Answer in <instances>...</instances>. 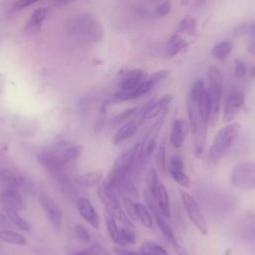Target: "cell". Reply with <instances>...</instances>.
I'll list each match as a JSON object with an SVG mask.
<instances>
[{"label":"cell","instance_id":"38","mask_svg":"<svg viewBox=\"0 0 255 255\" xmlns=\"http://www.w3.org/2000/svg\"><path fill=\"white\" fill-rule=\"evenodd\" d=\"M74 231H75V234L76 236L84 241V242H90L91 241V237H90V234L88 232V230L81 224H76L75 225V228H74Z\"/></svg>","mask_w":255,"mask_h":255},{"label":"cell","instance_id":"21","mask_svg":"<svg viewBox=\"0 0 255 255\" xmlns=\"http://www.w3.org/2000/svg\"><path fill=\"white\" fill-rule=\"evenodd\" d=\"M166 141L165 138L162 137L160 142L158 143L157 149L155 151L154 155V163L156 166V169L160 173H165L166 171V157H165V152H166Z\"/></svg>","mask_w":255,"mask_h":255},{"label":"cell","instance_id":"42","mask_svg":"<svg viewBox=\"0 0 255 255\" xmlns=\"http://www.w3.org/2000/svg\"><path fill=\"white\" fill-rule=\"evenodd\" d=\"M168 76H169V72L167 70H160V71H157L154 74H152L148 78V80L151 81L154 86H156L157 84H159L160 82L165 80Z\"/></svg>","mask_w":255,"mask_h":255},{"label":"cell","instance_id":"15","mask_svg":"<svg viewBox=\"0 0 255 255\" xmlns=\"http://www.w3.org/2000/svg\"><path fill=\"white\" fill-rule=\"evenodd\" d=\"M171 101H172V96L166 95V96L160 98L156 102L149 103L147 105V107L144 109V111L142 112L141 119L142 120H150V119L157 117L158 115L162 114L163 112H165L167 110V107L169 106Z\"/></svg>","mask_w":255,"mask_h":255},{"label":"cell","instance_id":"14","mask_svg":"<svg viewBox=\"0 0 255 255\" xmlns=\"http://www.w3.org/2000/svg\"><path fill=\"white\" fill-rule=\"evenodd\" d=\"M142 123V119H132L128 121L127 123H125L116 132L114 139H113V143L115 145H119L122 142L126 141L128 138H129L130 136H132L135 131L137 130V128L140 127Z\"/></svg>","mask_w":255,"mask_h":255},{"label":"cell","instance_id":"36","mask_svg":"<svg viewBox=\"0 0 255 255\" xmlns=\"http://www.w3.org/2000/svg\"><path fill=\"white\" fill-rule=\"evenodd\" d=\"M207 77H208L209 83L223 85V77H222L220 70L217 67H215V66L209 67L208 71H207Z\"/></svg>","mask_w":255,"mask_h":255},{"label":"cell","instance_id":"48","mask_svg":"<svg viewBox=\"0 0 255 255\" xmlns=\"http://www.w3.org/2000/svg\"><path fill=\"white\" fill-rule=\"evenodd\" d=\"M189 2V0H181V4L182 5H185V4H187Z\"/></svg>","mask_w":255,"mask_h":255},{"label":"cell","instance_id":"33","mask_svg":"<svg viewBox=\"0 0 255 255\" xmlns=\"http://www.w3.org/2000/svg\"><path fill=\"white\" fill-rule=\"evenodd\" d=\"M138 111V108L137 107H134V108H129V109H127L119 114H117L116 116H114L111 120H110V125L111 126H117L119 124H122L124 123L125 121L128 120L131 116H134Z\"/></svg>","mask_w":255,"mask_h":255},{"label":"cell","instance_id":"4","mask_svg":"<svg viewBox=\"0 0 255 255\" xmlns=\"http://www.w3.org/2000/svg\"><path fill=\"white\" fill-rule=\"evenodd\" d=\"M97 192L100 200L105 205L107 212H109L116 219V221H119L123 225L132 227L131 220L128 217V215L122 208L116 191L113 188L109 187L103 182L101 185H99Z\"/></svg>","mask_w":255,"mask_h":255},{"label":"cell","instance_id":"8","mask_svg":"<svg viewBox=\"0 0 255 255\" xmlns=\"http://www.w3.org/2000/svg\"><path fill=\"white\" fill-rule=\"evenodd\" d=\"M39 200L43 207L45 215H46L47 219L49 220V222L51 223V225L54 228L59 229L61 226L62 217H63L62 209L59 206V204L51 196H49L45 193L40 194Z\"/></svg>","mask_w":255,"mask_h":255},{"label":"cell","instance_id":"47","mask_svg":"<svg viewBox=\"0 0 255 255\" xmlns=\"http://www.w3.org/2000/svg\"><path fill=\"white\" fill-rule=\"evenodd\" d=\"M250 75H251V77H253V78H255V66L251 69V72H250Z\"/></svg>","mask_w":255,"mask_h":255},{"label":"cell","instance_id":"28","mask_svg":"<svg viewBox=\"0 0 255 255\" xmlns=\"http://www.w3.org/2000/svg\"><path fill=\"white\" fill-rule=\"evenodd\" d=\"M140 253L142 255H169L162 246L149 240L144 241L140 245Z\"/></svg>","mask_w":255,"mask_h":255},{"label":"cell","instance_id":"39","mask_svg":"<svg viewBox=\"0 0 255 255\" xmlns=\"http://www.w3.org/2000/svg\"><path fill=\"white\" fill-rule=\"evenodd\" d=\"M169 170H184V163L179 155L174 154L170 157Z\"/></svg>","mask_w":255,"mask_h":255},{"label":"cell","instance_id":"46","mask_svg":"<svg viewBox=\"0 0 255 255\" xmlns=\"http://www.w3.org/2000/svg\"><path fill=\"white\" fill-rule=\"evenodd\" d=\"M7 217L0 212V225H4V224H7Z\"/></svg>","mask_w":255,"mask_h":255},{"label":"cell","instance_id":"37","mask_svg":"<svg viewBox=\"0 0 255 255\" xmlns=\"http://www.w3.org/2000/svg\"><path fill=\"white\" fill-rule=\"evenodd\" d=\"M247 219L248 220H245V223L243 224V222H242V224H241V228H240V234H241V236L243 237H246V238H251L253 235H255V225L253 226V225H251V227H250V223H251V221H250V218L249 217H247Z\"/></svg>","mask_w":255,"mask_h":255},{"label":"cell","instance_id":"19","mask_svg":"<svg viewBox=\"0 0 255 255\" xmlns=\"http://www.w3.org/2000/svg\"><path fill=\"white\" fill-rule=\"evenodd\" d=\"M188 46L187 42L178 34L172 35L166 43V54L169 57H174Z\"/></svg>","mask_w":255,"mask_h":255},{"label":"cell","instance_id":"34","mask_svg":"<svg viewBox=\"0 0 255 255\" xmlns=\"http://www.w3.org/2000/svg\"><path fill=\"white\" fill-rule=\"evenodd\" d=\"M74 255H112L108 250L99 243H94L90 247L74 254Z\"/></svg>","mask_w":255,"mask_h":255},{"label":"cell","instance_id":"25","mask_svg":"<svg viewBox=\"0 0 255 255\" xmlns=\"http://www.w3.org/2000/svg\"><path fill=\"white\" fill-rule=\"evenodd\" d=\"M47 8L45 7H41L38 8L34 11V13L31 15L30 19L27 22V25L25 27L26 30H35L38 29L40 27V25L42 24V22L44 21V19L47 16Z\"/></svg>","mask_w":255,"mask_h":255},{"label":"cell","instance_id":"27","mask_svg":"<svg viewBox=\"0 0 255 255\" xmlns=\"http://www.w3.org/2000/svg\"><path fill=\"white\" fill-rule=\"evenodd\" d=\"M177 31L178 32H182L185 33L187 35L190 36H194L197 33V24H196V20L190 16L187 15L185 16L183 19H181V21L178 23L177 26Z\"/></svg>","mask_w":255,"mask_h":255},{"label":"cell","instance_id":"24","mask_svg":"<svg viewBox=\"0 0 255 255\" xmlns=\"http://www.w3.org/2000/svg\"><path fill=\"white\" fill-rule=\"evenodd\" d=\"M0 240L14 245L26 244V239L23 235L8 229H0Z\"/></svg>","mask_w":255,"mask_h":255},{"label":"cell","instance_id":"11","mask_svg":"<svg viewBox=\"0 0 255 255\" xmlns=\"http://www.w3.org/2000/svg\"><path fill=\"white\" fill-rule=\"evenodd\" d=\"M152 196L154 197L157 206L161 212V214L168 219L170 217V204H169V196L165 185L158 180L150 189H148Z\"/></svg>","mask_w":255,"mask_h":255},{"label":"cell","instance_id":"9","mask_svg":"<svg viewBox=\"0 0 255 255\" xmlns=\"http://www.w3.org/2000/svg\"><path fill=\"white\" fill-rule=\"evenodd\" d=\"M207 91L208 96V102H209V119L208 123L212 127L215 126L218 115H219V109H220V102L221 97L223 94V85L215 84V83H209Z\"/></svg>","mask_w":255,"mask_h":255},{"label":"cell","instance_id":"32","mask_svg":"<svg viewBox=\"0 0 255 255\" xmlns=\"http://www.w3.org/2000/svg\"><path fill=\"white\" fill-rule=\"evenodd\" d=\"M169 174L171 178L180 186L189 188L192 185V180L190 177L184 172V170H169Z\"/></svg>","mask_w":255,"mask_h":255},{"label":"cell","instance_id":"41","mask_svg":"<svg viewBox=\"0 0 255 255\" xmlns=\"http://www.w3.org/2000/svg\"><path fill=\"white\" fill-rule=\"evenodd\" d=\"M247 68L243 61L236 60L235 61V67H234V75L237 79H243L246 75Z\"/></svg>","mask_w":255,"mask_h":255},{"label":"cell","instance_id":"22","mask_svg":"<svg viewBox=\"0 0 255 255\" xmlns=\"http://www.w3.org/2000/svg\"><path fill=\"white\" fill-rule=\"evenodd\" d=\"M105 220H106V225H107V230L108 233L111 237V239L119 246H122L121 242V235H120V228L117 225L116 219L106 211L105 213Z\"/></svg>","mask_w":255,"mask_h":255},{"label":"cell","instance_id":"13","mask_svg":"<svg viewBox=\"0 0 255 255\" xmlns=\"http://www.w3.org/2000/svg\"><path fill=\"white\" fill-rule=\"evenodd\" d=\"M189 130H190V126L187 122L179 119L175 120L172 124L170 135H169V141L172 147L174 148L181 147Z\"/></svg>","mask_w":255,"mask_h":255},{"label":"cell","instance_id":"26","mask_svg":"<svg viewBox=\"0 0 255 255\" xmlns=\"http://www.w3.org/2000/svg\"><path fill=\"white\" fill-rule=\"evenodd\" d=\"M135 210L137 220H139L144 227L151 229L153 227V219L149 210L142 203L139 202H135Z\"/></svg>","mask_w":255,"mask_h":255},{"label":"cell","instance_id":"17","mask_svg":"<svg viewBox=\"0 0 255 255\" xmlns=\"http://www.w3.org/2000/svg\"><path fill=\"white\" fill-rule=\"evenodd\" d=\"M1 199L6 208L20 210L23 208V199L20 190L13 187H5L1 192Z\"/></svg>","mask_w":255,"mask_h":255},{"label":"cell","instance_id":"1","mask_svg":"<svg viewBox=\"0 0 255 255\" xmlns=\"http://www.w3.org/2000/svg\"><path fill=\"white\" fill-rule=\"evenodd\" d=\"M239 132L240 125L238 123L227 124L217 131L204 157V166L207 169H213L217 166L226 151L238 137Z\"/></svg>","mask_w":255,"mask_h":255},{"label":"cell","instance_id":"10","mask_svg":"<svg viewBox=\"0 0 255 255\" xmlns=\"http://www.w3.org/2000/svg\"><path fill=\"white\" fill-rule=\"evenodd\" d=\"M245 102V96L240 91H235L231 93L225 102L223 110V121L225 123H230L241 111Z\"/></svg>","mask_w":255,"mask_h":255},{"label":"cell","instance_id":"16","mask_svg":"<svg viewBox=\"0 0 255 255\" xmlns=\"http://www.w3.org/2000/svg\"><path fill=\"white\" fill-rule=\"evenodd\" d=\"M144 72L142 70H131L124 74L120 87L122 91H131L137 88L144 81Z\"/></svg>","mask_w":255,"mask_h":255},{"label":"cell","instance_id":"29","mask_svg":"<svg viewBox=\"0 0 255 255\" xmlns=\"http://www.w3.org/2000/svg\"><path fill=\"white\" fill-rule=\"evenodd\" d=\"M6 214L7 218L14 224L16 225L19 229L24 230V231H29L30 230V225L26 219H24L15 209L11 208H6Z\"/></svg>","mask_w":255,"mask_h":255},{"label":"cell","instance_id":"35","mask_svg":"<svg viewBox=\"0 0 255 255\" xmlns=\"http://www.w3.org/2000/svg\"><path fill=\"white\" fill-rule=\"evenodd\" d=\"M123 204H124L125 212L128 215V217L132 221H136L137 216H136V210H135V202H133L132 199L129 197H123Z\"/></svg>","mask_w":255,"mask_h":255},{"label":"cell","instance_id":"30","mask_svg":"<svg viewBox=\"0 0 255 255\" xmlns=\"http://www.w3.org/2000/svg\"><path fill=\"white\" fill-rule=\"evenodd\" d=\"M233 34L235 36H249L255 39V21L244 22L237 25L233 29Z\"/></svg>","mask_w":255,"mask_h":255},{"label":"cell","instance_id":"2","mask_svg":"<svg viewBox=\"0 0 255 255\" xmlns=\"http://www.w3.org/2000/svg\"><path fill=\"white\" fill-rule=\"evenodd\" d=\"M139 146L140 143L134 144L122 155H120L114 162L106 179L103 181L109 187L115 188L126 178L130 177L139 161Z\"/></svg>","mask_w":255,"mask_h":255},{"label":"cell","instance_id":"31","mask_svg":"<svg viewBox=\"0 0 255 255\" xmlns=\"http://www.w3.org/2000/svg\"><path fill=\"white\" fill-rule=\"evenodd\" d=\"M120 235H121V242L122 246L126 245H133L136 241V236L134 231L131 229V226L124 225L120 228Z\"/></svg>","mask_w":255,"mask_h":255},{"label":"cell","instance_id":"45","mask_svg":"<svg viewBox=\"0 0 255 255\" xmlns=\"http://www.w3.org/2000/svg\"><path fill=\"white\" fill-rule=\"evenodd\" d=\"M105 123H106V118H105V115H102L98 121L96 122V125H95V130L96 131H100L103 129L104 126H105Z\"/></svg>","mask_w":255,"mask_h":255},{"label":"cell","instance_id":"23","mask_svg":"<svg viewBox=\"0 0 255 255\" xmlns=\"http://www.w3.org/2000/svg\"><path fill=\"white\" fill-rule=\"evenodd\" d=\"M232 47H233V45L230 41H227V40L221 41L212 47L211 55L215 59H217L219 61H223L229 56V54L232 50Z\"/></svg>","mask_w":255,"mask_h":255},{"label":"cell","instance_id":"7","mask_svg":"<svg viewBox=\"0 0 255 255\" xmlns=\"http://www.w3.org/2000/svg\"><path fill=\"white\" fill-rule=\"evenodd\" d=\"M165 112H163V114L149 128L142 142L140 143V146H139V161L140 162H144L154 150L155 142H156V139L160 132V129H161V127L163 124V120L165 117Z\"/></svg>","mask_w":255,"mask_h":255},{"label":"cell","instance_id":"18","mask_svg":"<svg viewBox=\"0 0 255 255\" xmlns=\"http://www.w3.org/2000/svg\"><path fill=\"white\" fill-rule=\"evenodd\" d=\"M103 172L102 171H90L85 172L76 176L75 181L84 187H93L99 185L103 180Z\"/></svg>","mask_w":255,"mask_h":255},{"label":"cell","instance_id":"12","mask_svg":"<svg viewBox=\"0 0 255 255\" xmlns=\"http://www.w3.org/2000/svg\"><path fill=\"white\" fill-rule=\"evenodd\" d=\"M77 208L81 216L94 228L98 229L100 226V217L91 203V201L86 197H80L77 200Z\"/></svg>","mask_w":255,"mask_h":255},{"label":"cell","instance_id":"40","mask_svg":"<svg viewBox=\"0 0 255 255\" xmlns=\"http://www.w3.org/2000/svg\"><path fill=\"white\" fill-rule=\"evenodd\" d=\"M170 9H171V3H170V1L166 0V1H163L161 4H159L155 8L154 13L158 17H164L170 12Z\"/></svg>","mask_w":255,"mask_h":255},{"label":"cell","instance_id":"3","mask_svg":"<svg viewBox=\"0 0 255 255\" xmlns=\"http://www.w3.org/2000/svg\"><path fill=\"white\" fill-rule=\"evenodd\" d=\"M72 31L86 42L98 43L104 37L102 24L91 14H81L73 20Z\"/></svg>","mask_w":255,"mask_h":255},{"label":"cell","instance_id":"44","mask_svg":"<svg viewBox=\"0 0 255 255\" xmlns=\"http://www.w3.org/2000/svg\"><path fill=\"white\" fill-rule=\"evenodd\" d=\"M114 251L117 255H142L140 252H136L133 250H129L128 248H125L124 246H119V247H115Z\"/></svg>","mask_w":255,"mask_h":255},{"label":"cell","instance_id":"43","mask_svg":"<svg viewBox=\"0 0 255 255\" xmlns=\"http://www.w3.org/2000/svg\"><path fill=\"white\" fill-rule=\"evenodd\" d=\"M39 0H17L14 3V9L15 10H22L24 8H27L29 6H31L32 4L38 2Z\"/></svg>","mask_w":255,"mask_h":255},{"label":"cell","instance_id":"5","mask_svg":"<svg viewBox=\"0 0 255 255\" xmlns=\"http://www.w3.org/2000/svg\"><path fill=\"white\" fill-rule=\"evenodd\" d=\"M229 181L239 190L255 189V162L243 161L237 163L231 170Z\"/></svg>","mask_w":255,"mask_h":255},{"label":"cell","instance_id":"6","mask_svg":"<svg viewBox=\"0 0 255 255\" xmlns=\"http://www.w3.org/2000/svg\"><path fill=\"white\" fill-rule=\"evenodd\" d=\"M179 195L189 220L202 235H207L208 224L198 201L192 195L182 189H179Z\"/></svg>","mask_w":255,"mask_h":255},{"label":"cell","instance_id":"20","mask_svg":"<svg viewBox=\"0 0 255 255\" xmlns=\"http://www.w3.org/2000/svg\"><path fill=\"white\" fill-rule=\"evenodd\" d=\"M81 152H82V146H79V145L67 146L65 149L63 148L58 151L65 167H67L69 164L74 162L79 157Z\"/></svg>","mask_w":255,"mask_h":255}]
</instances>
